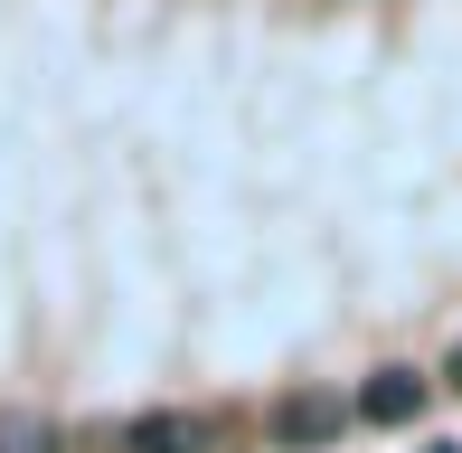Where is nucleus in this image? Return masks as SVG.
Segmentation results:
<instances>
[{"label":"nucleus","mask_w":462,"mask_h":453,"mask_svg":"<svg viewBox=\"0 0 462 453\" xmlns=\"http://www.w3.org/2000/svg\"><path fill=\"white\" fill-rule=\"evenodd\" d=\"M114 453H226V416L217 406H152V416H123Z\"/></svg>","instance_id":"f257e3e1"},{"label":"nucleus","mask_w":462,"mask_h":453,"mask_svg":"<svg viewBox=\"0 0 462 453\" xmlns=\"http://www.w3.org/2000/svg\"><path fill=\"white\" fill-rule=\"evenodd\" d=\"M349 416H359V406L330 397V387H292V397H274V416H264V425H274V444H330Z\"/></svg>","instance_id":"f03ea898"},{"label":"nucleus","mask_w":462,"mask_h":453,"mask_svg":"<svg viewBox=\"0 0 462 453\" xmlns=\"http://www.w3.org/2000/svg\"><path fill=\"white\" fill-rule=\"evenodd\" d=\"M425 397H434V387L415 378V368H377V378L359 387V416H368V425H415V416H425Z\"/></svg>","instance_id":"7ed1b4c3"},{"label":"nucleus","mask_w":462,"mask_h":453,"mask_svg":"<svg viewBox=\"0 0 462 453\" xmlns=\"http://www.w3.org/2000/svg\"><path fill=\"white\" fill-rule=\"evenodd\" d=\"M67 435H57L48 416H0V453H57Z\"/></svg>","instance_id":"20e7f679"},{"label":"nucleus","mask_w":462,"mask_h":453,"mask_svg":"<svg viewBox=\"0 0 462 453\" xmlns=\"http://www.w3.org/2000/svg\"><path fill=\"white\" fill-rule=\"evenodd\" d=\"M444 378H453V387H462V340H453V349H444Z\"/></svg>","instance_id":"39448f33"},{"label":"nucleus","mask_w":462,"mask_h":453,"mask_svg":"<svg viewBox=\"0 0 462 453\" xmlns=\"http://www.w3.org/2000/svg\"><path fill=\"white\" fill-rule=\"evenodd\" d=\"M444 453H453V444H444Z\"/></svg>","instance_id":"423d86ee"}]
</instances>
